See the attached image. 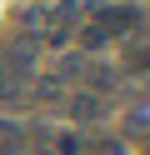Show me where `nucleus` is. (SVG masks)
<instances>
[{"label":"nucleus","mask_w":150,"mask_h":155,"mask_svg":"<svg viewBox=\"0 0 150 155\" xmlns=\"http://www.w3.org/2000/svg\"><path fill=\"white\" fill-rule=\"evenodd\" d=\"M90 155H120V145H115V140H105V145H90Z\"/></svg>","instance_id":"5"},{"label":"nucleus","mask_w":150,"mask_h":155,"mask_svg":"<svg viewBox=\"0 0 150 155\" xmlns=\"http://www.w3.org/2000/svg\"><path fill=\"white\" fill-rule=\"evenodd\" d=\"M125 65L130 70H150V45H135V50L125 55Z\"/></svg>","instance_id":"3"},{"label":"nucleus","mask_w":150,"mask_h":155,"mask_svg":"<svg viewBox=\"0 0 150 155\" xmlns=\"http://www.w3.org/2000/svg\"><path fill=\"white\" fill-rule=\"evenodd\" d=\"M55 150H60V155H75V150H80V135H60Z\"/></svg>","instance_id":"4"},{"label":"nucleus","mask_w":150,"mask_h":155,"mask_svg":"<svg viewBox=\"0 0 150 155\" xmlns=\"http://www.w3.org/2000/svg\"><path fill=\"white\" fill-rule=\"evenodd\" d=\"M130 30H140V10L135 5H100L95 20L80 30V45L95 50V45H110L115 35H130Z\"/></svg>","instance_id":"1"},{"label":"nucleus","mask_w":150,"mask_h":155,"mask_svg":"<svg viewBox=\"0 0 150 155\" xmlns=\"http://www.w3.org/2000/svg\"><path fill=\"white\" fill-rule=\"evenodd\" d=\"M70 115H75V120H100V115H105V100H95V95H80V100L70 105Z\"/></svg>","instance_id":"2"}]
</instances>
